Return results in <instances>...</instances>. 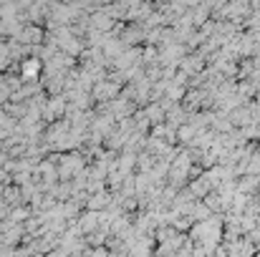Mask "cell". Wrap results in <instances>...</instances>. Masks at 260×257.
Returning <instances> with one entry per match:
<instances>
[{"label":"cell","instance_id":"6da1fadb","mask_svg":"<svg viewBox=\"0 0 260 257\" xmlns=\"http://www.w3.org/2000/svg\"><path fill=\"white\" fill-rule=\"evenodd\" d=\"M66 109H68V98H66V93L51 96V98H48V104H46V109H43V121H46V124H51V121H56V119L66 116Z\"/></svg>","mask_w":260,"mask_h":257},{"label":"cell","instance_id":"7a4b0ae2","mask_svg":"<svg viewBox=\"0 0 260 257\" xmlns=\"http://www.w3.org/2000/svg\"><path fill=\"white\" fill-rule=\"evenodd\" d=\"M46 61L43 58H23L20 61V78L23 81H40L43 76V66Z\"/></svg>","mask_w":260,"mask_h":257},{"label":"cell","instance_id":"3957f363","mask_svg":"<svg viewBox=\"0 0 260 257\" xmlns=\"http://www.w3.org/2000/svg\"><path fill=\"white\" fill-rule=\"evenodd\" d=\"M106 204H109V194H106V192H99V194L89 197V202H86L89 210H101V207H106Z\"/></svg>","mask_w":260,"mask_h":257}]
</instances>
